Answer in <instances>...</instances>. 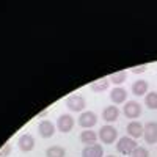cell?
I'll use <instances>...</instances> for the list:
<instances>
[{"label":"cell","mask_w":157,"mask_h":157,"mask_svg":"<svg viewBox=\"0 0 157 157\" xmlns=\"http://www.w3.org/2000/svg\"><path fill=\"white\" fill-rule=\"evenodd\" d=\"M17 146L21 151L24 152H29L35 148V137L32 134H22L19 138H17Z\"/></svg>","instance_id":"52a82bcc"},{"label":"cell","mask_w":157,"mask_h":157,"mask_svg":"<svg viewBox=\"0 0 157 157\" xmlns=\"http://www.w3.org/2000/svg\"><path fill=\"white\" fill-rule=\"evenodd\" d=\"M96 123H98V116L93 112H82L80 116H78V124H80L82 127L90 129V127H93Z\"/></svg>","instance_id":"ba28073f"},{"label":"cell","mask_w":157,"mask_h":157,"mask_svg":"<svg viewBox=\"0 0 157 157\" xmlns=\"http://www.w3.org/2000/svg\"><path fill=\"white\" fill-rule=\"evenodd\" d=\"M137 141L134 138H130V137H121L120 141L116 143V149L120 151L123 155H129V154H132L134 149L137 148Z\"/></svg>","instance_id":"7a4b0ae2"},{"label":"cell","mask_w":157,"mask_h":157,"mask_svg":"<svg viewBox=\"0 0 157 157\" xmlns=\"http://www.w3.org/2000/svg\"><path fill=\"white\" fill-rule=\"evenodd\" d=\"M127 78V72L126 71H118V72H113L112 75H110V82L112 83H115L116 86H120L124 80Z\"/></svg>","instance_id":"d6986e66"},{"label":"cell","mask_w":157,"mask_h":157,"mask_svg":"<svg viewBox=\"0 0 157 157\" xmlns=\"http://www.w3.org/2000/svg\"><path fill=\"white\" fill-rule=\"evenodd\" d=\"M110 99L113 104H123L126 99H127V91L121 86H116V88H112L110 91Z\"/></svg>","instance_id":"7c38bea8"},{"label":"cell","mask_w":157,"mask_h":157,"mask_svg":"<svg viewBox=\"0 0 157 157\" xmlns=\"http://www.w3.org/2000/svg\"><path fill=\"white\" fill-rule=\"evenodd\" d=\"M46 155H47V157H64V155H66V151H64L63 146L54 145V146H49V148H47Z\"/></svg>","instance_id":"e0dca14e"},{"label":"cell","mask_w":157,"mask_h":157,"mask_svg":"<svg viewBox=\"0 0 157 157\" xmlns=\"http://www.w3.org/2000/svg\"><path fill=\"white\" fill-rule=\"evenodd\" d=\"M109 85H110V80H107V78H99V80L93 82L90 86L94 93H102V91H105L109 88Z\"/></svg>","instance_id":"2e32d148"},{"label":"cell","mask_w":157,"mask_h":157,"mask_svg":"<svg viewBox=\"0 0 157 157\" xmlns=\"http://www.w3.org/2000/svg\"><path fill=\"white\" fill-rule=\"evenodd\" d=\"M66 107L71 110V112H82L85 107H86V101L78 96V94H72L66 99Z\"/></svg>","instance_id":"3957f363"},{"label":"cell","mask_w":157,"mask_h":157,"mask_svg":"<svg viewBox=\"0 0 157 157\" xmlns=\"http://www.w3.org/2000/svg\"><path fill=\"white\" fill-rule=\"evenodd\" d=\"M38 132H39V135H41L43 138H49V137H52L55 134V126H54L52 121L44 120V121H41L38 124Z\"/></svg>","instance_id":"9c48e42d"},{"label":"cell","mask_w":157,"mask_h":157,"mask_svg":"<svg viewBox=\"0 0 157 157\" xmlns=\"http://www.w3.org/2000/svg\"><path fill=\"white\" fill-rule=\"evenodd\" d=\"M148 88H149V83L146 80H143V78H140V80L132 83V93L135 96H145L148 94Z\"/></svg>","instance_id":"5bb4252c"},{"label":"cell","mask_w":157,"mask_h":157,"mask_svg":"<svg viewBox=\"0 0 157 157\" xmlns=\"http://www.w3.org/2000/svg\"><path fill=\"white\" fill-rule=\"evenodd\" d=\"M118 116H120V109L116 105H109L102 110V118L105 123H113L118 120Z\"/></svg>","instance_id":"8fae6325"},{"label":"cell","mask_w":157,"mask_h":157,"mask_svg":"<svg viewBox=\"0 0 157 157\" xmlns=\"http://www.w3.org/2000/svg\"><path fill=\"white\" fill-rule=\"evenodd\" d=\"M123 113L129 118V120H135V118H138L141 115V105L137 101H129V102L124 104Z\"/></svg>","instance_id":"5b68a950"},{"label":"cell","mask_w":157,"mask_h":157,"mask_svg":"<svg viewBox=\"0 0 157 157\" xmlns=\"http://www.w3.org/2000/svg\"><path fill=\"white\" fill-rule=\"evenodd\" d=\"M78 138H80L82 143H85V145L88 146V145H94L96 140H98L99 137H98V134L94 132V130L86 129V130H83V132L80 134V137H78Z\"/></svg>","instance_id":"9a60e30c"},{"label":"cell","mask_w":157,"mask_h":157,"mask_svg":"<svg viewBox=\"0 0 157 157\" xmlns=\"http://www.w3.org/2000/svg\"><path fill=\"white\" fill-rule=\"evenodd\" d=\"M74 118L71 116V115H61L60 118H58V121H57V129L60 130V132H71L72 130V127H74Z\"/></svg>","instance_id":"8992f818"},{"label":"cell","mask_w":157,"mask_h":157,"mask_svg":"<svg viewBox=\"0 0 157 157\" xmlns=\"http://www.w3.org/2000/svg\"><path fill=\"white\" fill-rule=\"evenodd\" d=\"M46 115H47V110H43L41 113H39V116H41V118H43V116H46Z\"/></svg>","instance_id":"603a6c76"},{"label":"cell","mask_w":157,"mask_h":157,"mask_svg":"<svg viewBox=\"0 0 157 157\" xmlns=\"http://www.w3.org/2000/svg\"><path fill=\"white\" fill-rule=\"evenodd\" d=\"M143 129H145V126H143L141 123H138V121H130L127 124V127H126L129 137H132L134 140L143 137Z\"/></svg>","instance_id":"30bf717a"},{"label":"cell","mask_w":157,"mask_h":157,"mask_svg":"<svg viewBox=\"0 0 157 157\" xmlns=\"http://www.w3.org/2000/svg\"><path fill=\"white\" fill-rule=\"evenodd\" d=\"M143 137H145V141L149 143V145L157 143V123L155 121H149V123L145 124V129H143Z\"/></svg>","instance_id":"277c9868"},{"label":"cell","mask_w":157,"mask_h":157,"mask_svg":"<svg viewBox=\"0 0 157 157\" xmlns=\"http://www.w3.org/2000/svg\"><path fill=\"white\" fill-rule=\"evenodd\" d=\"M11 154V145L10 143H5V145L0 148V157H8Z\"/></svg>","instance_id":"44dd1931"},{"label":"cell","mask_w":157,"mask_h":157,"mask_svg":"<svg viewBox=\"0 0 157 157\" xmlns=\"http://www.w3.org/2000/svg\"><path fill=\"white\" fill-rule=\"evenodd\" d=\"M145 104L151 110L157 109V91H149V93L145 96Z\"/></svg>","instance_id":"ac0fdd59"},{"label":"cell","mask_w":157,"mask_h":157,"mask_svg":"<svg viewBox=\"0 0 157 157\" xmlns=\"http://www.w3.org/2000/svg\"><path fill=\"white\" fill-rule=\"evenodd\" d=\"M102 155H104V149H102L101 145H98V143L85 146V149L82 152V157H102Z\"/></svg>","instance_id":"4fadbf2b"},{"label":"cell","mask_w":157,"mask_h":157,"mask_svg":"<svg viewBox=\"0 0 157 157\" xmlns=\"http://www.w3.org/2000/svg\"><path fill=\"white\" fill-rule=\"evenodd\" d=\"M107 157H116V155H107Z\"/></svg>","instance_id":"cb8c5ba5"},{"label":"cell","mask_w":157,"mask_h":157,"mask_svg":"<svg viewBox=\"0 0 157 157\" xmlns=\"http://www.w3.org/2000/svg\"><path fill=\"white\" fill-rule=\"evenodd\" d=\"M132 71H134V72H143V71H146V66H140V68H134Z\"/></svg>","instance_id":"7402d4cb"},{"label":"cell","mask_w":157,"mask_h":157,"mask_svg":"<svg viewBox=\"0 0 157 157\" xmlns=\"http://www.w3.org/2000/svg\"><path fill=\"white\" fill-rule=\"evenodd\" d=\"M98 137L101 138L102 143H105V145H112V143L118 138V130H116L113 126L105 124V126H102V127H101Z\"/></svg>","instance_id":"6da1fadb"},{"label":"cell","mask_w":157,"mask_h":157,"mask_svg":"<svg viewBox=\"0 0 157 157\" xmlns=\"http://www.w3.org/2000/svg\"><path fill=\"white\" fill-rule=\"evenodd\" d=\"M132 157H149V151L143 146H137L132 152Z\"/></svg>","instance_id":"ffe728a7"}]
</instances>
